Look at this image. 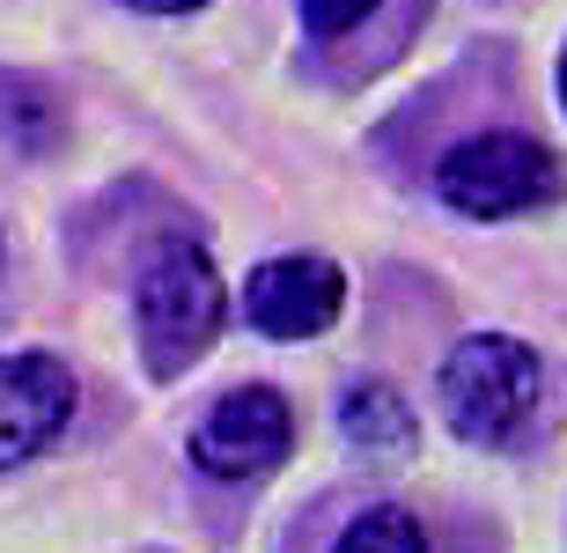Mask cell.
<instances>
[{"mask_svg": "<svg viewBox=\"0 0 567 553\" xmlns=\"http://www.w3.org/2000/svg\"><path fill=\"white\" fill-rule=\"evenodd\" d=\"M332 553H427V532L421 516L399 510V502H377V510H361L347 532H339Z\"/></svg>", "mask_w": 567, "mask_h": 553, "instance_id": "cell-8", "label": "cell"}, {"mask_svg": "<svg viewBox=\"0 0 567 553\" xmlns=\"http://www.w3.org/2000/svg\"><path fill=\"white\" fill-rule=\"evenodd\" d=\"M538 391H546V369L508 332H472L442 362V413L464 443H486V450L516 443L538 421Z\"/></svg>", "mask_w": 567, "mask_h": 553, "instance_id": "cell-2", "label": "cell"}, {"mask_svg": "<svg viewBox=\"0 0 567 553\" xmlns=\"http://www.w3.org/2000/svg\"><path fill=\"white\" fill-rule=\"evenodd\" d=\"M339 428H347V443L361 458H377V465H405L413 450H421V421H413V406L391 391V383H354L347 399H339Z\"/></svg>", "mask_w": 567, "mask_h": 553, "instance_id": "cell-7", "label": "cell"}, {"mask_svg": "<svg viewBox=\"0 0 567 553\" xmlns=\"http://www.w3.org/2000/svg\"><path fill=\"white\" fill-rule=\"evenodd\" d=\"M347 310V274L332 258L317 252H295V258H266L251 280H244V318L274 340H310Z\"/></svg>", "mask_w": 567, "mask_h": 553, "instance_id": "cell-5", "label": "cell"}, {"mask_svg": "<svg viewBox=\"0 0 567 553\" xmlns=\"http://www.w3.org/2000/svg\"><path fill=\"white\" fill-rule=\"evenodd\" d=\"M295 450V413L274 383H236L207 406V421L192 428V465L214 480H258L288 465Z\"/></svg>", "mask_w": 567, "mask_h": 553, "instance_id": "cell-4", "label": "cell"}, {"mask_svg": "<svg viewBox=\"0 0 567 553\" xmlns=\"http://www.w3.org/2000/svg\"><path fill=\"white\" fill-rule=\"evenodd\" d=\"M221 274L214 258L192 244V236H155L141 258V280H133V332H141V355L155 377H185L199 355L221 332Z\"/></svg>", "mask_w": 567, "mask_h": 553, "instance_id": "cell-1", "label": "cell"}, {"mask_svg": "<svg viewBox=\"0 0 567 553\" xmlns=\"http://www.w3.org/2000/svg\"><path fill=\"white\" fill-rule=\"evenodd\" d=\"M560 104H567V60H560Z\"/></svg>", "mask_w": 567, "mask_h": 553, "instance_id": "cell-11", "label": "cell"}, {"mask_svg": "<svg viewBox=\"0 0 567 553\" xmlns=\"http://www.w3.org/2000/svg\"><path fill=\"white\" fill-rule=\"evenodd\" d=\"M435 192L472 222H502V214H530L567 192L560 155L530 133H472L435 163Z\"/></svg>", "mask_w": 567, "mask_h": 553, "instance_id": "cell-3", "label": "cell"}, {"mask_svg": "<svg viewBox=\"0 0 567 553\" xmlns=\"http://www.w3.org/2000/svg\"><path fill=\"white\" fill-rule=\"evenodd\" d=\"M295 8H302V30H310V38H347L377 0H295Z\"/></svg>", "mask_w": 567, "mask_h": 553, "instance_id": "cell-9", "label": "cell"}, {"mask_svg": "<svg viewBox=\"0 0 567 553\" xmlns=\"http://www.w3.org/2000/svg\"><path fill=\"white\" fill-rule=\"evenodd\" d=\"M126 8H141V16H185V8H199V0H126Z\"/></svg>", "mask_w": 567, "mask_h": 553, "instance_id": "cell-10", "label": "cell"}, {"mask_svg": "<svg viewBox=\"0 0 567 553\" xmlns=\"http://www.w3.org/2000/svg\"><path fill=\"white\" fill-rule=\"evenodd\" d=\"M74 413V369L60 355H0V465L38 458Z\"/></svg>", "mask_w": 567, "mask_h": 553, "instance_id": "cell-6", "label": "cell"}]
</instances>
